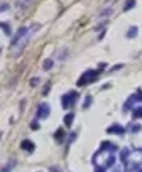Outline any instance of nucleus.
<instances>
[{"instance_id": "19", "label": "nucleus", "mask_w": 142, "mask_h": 172, "mask_svg": "<svg viewBox=\"0 0 142 172\" xmlns=\"http://www.w3.org/2000/svg\"><path fill=\"white\" fill-rule=\"evenodd\" d=\"M131 129H132V132H137V130H139V129H140V127H139V126H132Z\"/></svg>"}, {"instance_id": "2", "label": "nucleus", "mask_w": 142, "mask_h": 172, "mask_svg": "<svg viewBox=\"0 0 142 172\" xmlns=\"http://www.w3.org/2000/svg\"><path fill=\"white\" fill-rule=\"evenodd\" d=\"M97 76H98V71H95V69H87L86 73H84V74L79 77L77 85H79V87H82V85H87L89 82H94L95 79H97Z\"/></svg>"}, {"instance_id": "1", "label": "nucleus", "mask_w": 142, "mask_h": 172, "mask_svg": "<svg viewBox=\"0 0 142 172\" xmlns=\"http://www.w3.org/2000/svg\"><path fill=\"white\" fill-rule=\"evenodd\" d=\"M37 27H40V24H34L31 27L24 26V27H19V29H18V32L15 34V37H13V40H11V50H13V55H15V56L21 55L23 48L27 44V39L31 37V34L37 29Z\"/></svg>"}, {"instance_id": "9", "label": "nucleus", "mask_w": 142, "mask_h": 172, "mask_svg": "<svg viewBox=\"0 0 142 172\" xmlns=\"http://www.w3.org/2000/svg\"><path fill=\"white\" fill-rule=\"evenodd\" d=\"M132 118L134 119H140L142 118V106H137V108L132 111Z\"/></svg>"}, {"instance_id": "12", "label": "nucleus", "mask_w": 142, "mask_h": 172, "mask_svg": "<svg viewBox=\"0 0 142 172\" xmlns=\"http://www.w3.org/2000/svg\"><path fill=\"white\" fill-rule=\"evenodd\" d=\"M126 35H127V37H129V39H132V37H136V35H137V27H134V26H132V27H131V29H129V31H127V34H126Z\"/></svg>"}, {"instance_id": "18", "label": "nucleus", "mask_w": 142, "mask_h": 172, "mask_svg": "<svg viewBox=\"0 0 142 172\" xmlns=\"http://www.w3.org/2000/svg\"><path fill=\"white\" fill-rule=\"evenodd\" d=\"M108 13H111V10H105V11H102V13H100V16H108Z\"/></svg>"}, {"instance_id": "13", "label": "nucleus", "mask_w": 142, "mask_h": 172, "mask_svg": "<svg viewBox=\"0 0 142 172\" xmlns=\"http://www.w3.org/2000/svg\"><path fill=\"white\" fill-rule=\"evenodd\" d=\"M0 27L3 29V32H5L6 35H10V34H11V31H10V26L6 24V23H0Z\"/></svg>"}, {"instance_id": "20", "label": "nucleus", "mask_w": 142, "mask_h": 172, "mask_svg": "<svg viewBox=\"0 0 142 172\" xmlns=\"http://www.w3.org/2000/svg\"><path fill=\"white\" fill-rule=\"evenodd\" d=\"M50 172H60L58 167H50Z\"/></svg>"}, {"instance_id": "17", "label": "nucleus", "mask_w": 142, "mask_h": 172, "mask_svg": "<svg viewBox=\"0 0 142 172\" xmlns=\"http://www.w3.org/2000/svg\"><path fill=\"white\" fill-rule=\"evenodd\" d=\"M13 164H15V162H10L8 166H5V169H3L2 172H10V170H11V166H13Z\"/></svg>"}, {"instance_id": "10", "label": "nucleus", "mask_w": 142, "mask_h": 172, "mask_svg": "<svg viewBox=\"0 0 142 172\" xmlns=\"http://www.w3.org/2000/svg\"><path fill=\"white\" fill-rule=\"evenodd\" d=\"M73 118H74L73 113H69V114H66V116H65V126L66 127H69L71 124H73Z\"/></svg>"}, {"instance_id": "7", "label": "nucleus", "mask_w": 142, "mask_h": 172, "mask_svg": "<svg viewBox=\"0 0 142 172\" xmlns=\"http://www.w3.org/2000/svg\"><path fill=\"white\" fill-rule=\"evenodd\" d=\"M31 3H32V0H16V6H18V8H21V10L27 8Z\"/></svg>"}, {"instance_id": "15", "label": "nucleus", "mask_w": 142, "mask_h": 172, "mask_svg": "<svg viewBox=\"0 0 142 172\" xmlns=\"http://www.w3.org/2000/svg\"><path fill=\"white\" fill-rule=\"evenodd\" d=\"M127 154H129V150L124 148L123 151H121V159H123V161H126V159H127Z\"/></svg>"}, {"instance_id": "6", "label": "nucleus", "mask_w": 142, "mask_h": 172, "mask_svg": "<svg viewBox=\"0 0 142 172\" xmlns=\"http://www.w3.org/2000/svg\"><path fill=\"white\" fill-rule=\"evenodd\" d=\"M106 132H108V134H118V135H121V134L124 132V129L119 126V124H115V126H110Z\"/></svg>"}, {"instance_id": "5", "label": "nucleus", "mask_w": 142, "mask_h": 172, "mask_svg": "<svg viewBox=\"0 0 142 172\" xmlns=\"http://www.w3.org/2000/svg\"><path fill=\"white\" fill-rule=\"evenodd\" d=\"M21 148H23L24 151H27V153H32L34 151V143L31 140H23V143H21Z\"/></svg>"}, {"instance_id": "8", "label": "nucleus", "mask_w": 142, "mask_h": 172, "mask_svg": "<svg viewBox=\"0 0 142 172\" xmlns=\"http://www.w3.org/2000/svg\"><path fill=\"white\" fill-rule=\"evenodd\" d=\"M53 66V60L52 58H47L44 63H42V68H44V71H50Z\"/></svg>"}, {"instance_id": "3", "label": "nucleus", "mask_w": 142, "mask_h": 172, "mask_svg": "<svg viewBox=\"0 0 142 172\" xmlns=\"http://www.w3.org/2000/svg\"><path fill=\"white\" fill-rule=\"evenodd\" d=\"M77 92H69V94H65L61 97V106L63 108H71L74 105V102L77 100Z\"/></svg>"}, {"instance_id": "4", "label": "nucleus", "mask_w": 142, "mask_h": 172, "mask_svg": "<svg viewBox=\"0 0 142 172\" xmlns=\"http://www.w3.org/2000/svg\"><path fill=\"white\" fill-rule=\"evenodd\" d=\"M48 114H50V108H48L47 103H40L39 108H37V118L39 119H45L48 118Z\"/></svg>"}, {"instance_id": "16", "label": "nucleus", "mask_w": 142, "mask_h": 172, "mask_svg": "<svg viewBox=\"0 0 142 172\" xmlns=\"http://www.w3.org/2000/svg\"><path fill=\"white\" fill-rule=\"evenodd\" d=\"M90 103H92V98L87 97V98H86V103H84V108H89V105H90Z\"/></svg>"}, {"instance_id": "14", "label": "nucleus", "mask_w": 142, "mask_h": 172, "mask_svg": "<svg viewBox=\"0 0 142 172\" xmlns=\"http://www.w3.org/2000/svg\"><path fill=\"white\" fill-rule=\"evenodd\" d=\"M134 5H136V0H127V3L124 5V10H129V8H132Z\"/></svg>"}, {"instance_id": "21", "label": "nucleus", "mask_w": 142, "mask_h": 172, "mask_svg": "<svg viewBox=\"0 0 142 172\" xmlns=\"http://www.w3.org/2000/svg\"><path fill=\"white\" fill-rule=\"evenodd\" d=\"M137 172H142V167H140V170H137Z\"/></svg>"}, {"instance_id": "11", "label": "nucleus", "mask_w": 142, "mask_h": 172, "mask_svg": "<svg viewBox=\"0 0 142 172\" xmlns=\"http://www.w3.org/2000/svg\"><path fill=\"white\" fill-rule=\"evenodd\" d=\"M129 100H131V102H142V92L137 90V94H134Z\"/></svg>"}]
</instances>
